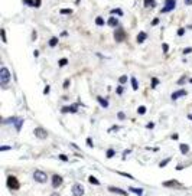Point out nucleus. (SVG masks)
Masks as SVG:
<instances>
[{
	"mask_svg": "<svg viewBox=\"0 0 192 196\" xmlns=\"http://www.w3.org/2000/svg\"><path fill=\"white\" fill-rule=\"evenodd\" d=\"M157 84H159V79H157V78H152V88H156V87H157Z\"/></svg>",
	"mask_w": 192,
	"mask_h": 196,
	"instance_id": "obj_28",
	"label": "nucleus"
},
{
	"mask_svg": "<svg viewBox=\"0 0 192 196\" xmlns=\"http://www.w3.org/2000/svg\"><path fill=\"white\" fill-rule=\"evenodd\" d=\"M109 190L110 192H114V193H119V195H122V196H127V192H126V190L119 189V187H114V186H110Z\"/></svg>",
	"mask_w": 192,
	"mask_h": 196,
	"instance_id": "obj_11",
	"label": "nucleus"
},
{
	"mask_svg": "<svg viewBox=\"0 0 192 196\" xmlns=\"http://www.w3.org/2000/svg\"><path fill=\"white\" fill-rule=\"evenodd\" d=\"M61 36H64V38H65V36H68V32H65V30H64V32L61 33Z\"/></svg>",
	"mask_w": 192,
	"mask_h": 196,
	"instance_id": "obj_48",
	"label": "nucleus"
},
{
	"mask_svg": "<svg viewBox=\"0 0 192 196\" xmlns=\"http://www.w3.org/2000/svg\"><path fill=\"white\" fill-rule=\"evenodd\" d=\"M88 180H90V183H93V185H96V186H98V185H100L98 179H97V177H94V176H90V177H88Z\"/></svg>",
	"mask_w": 192,
	"mask_h": 196,
	"instance_id": "obj_22",
	"label": "nucleus"
},
{
	"mask_svg": "<svg viewBox=\"0 0 192 196\" xmlns=\"http://www.w3.org/2000/svg\"><path fill=\"white\" fill-rule=\"evenodd\" d=\"M78 104H80V103L71 105V107H62V108H61V111H62V113H77V105H78Z\"/></svg>",
	"mask_w": 192,
	"mask_h": 196,
	"instance_id": "obj_10",
	"label": "nucleus"
},
{
	"mask_svg": "<svg viewBox=\"0 0 192 196\" xmlns=\"http://www.w3.org/2000/svg\"><path fill=\"white\" fill-rule=\"evenodd\" d=\"M33 179H35L36 182H39V183H46L48 176H46V173H43V172H41V170H36V172L33 173Z\"/></svg>",
	"mask_w": 192,
	"mask_h": 196,
	"instance_id": "obj_3",
	"label": "nucleus"
},
{
	"mask_svg": "<svg viewBox=\"0 0 192 196\" xmlns=\"http://www.w3.org/2000/svg\"><path fill=\"white\" fill-rule=\"evenodd\" d=\"M130 192H133L136 195H143V190L142 189H137V187H130Z\"/></svg>",
	"mask_w": 192,
	"mask_h": 196,
	"instance_id": "obj_23",
	"label": "nucleus"
},
{
	"mask_svg": "<svg viewBox=\"0 0 192 196\" xmlns=\"http://www.w3.org/2000/svg\"><path fill=\"white\" fill-rule=\"evenodd\" d=\"M162 48H163V52L168 53V49H169V45L168 43H162Z\"/></svg>",
	"mask_w": 192,
	"mask_h": 196,
	"instance_id": "obj_38",
	"label": "nucleus"
},
{
	"mask_svg": "<svg viewBox=\"0 0 192 196\" xmlns=\"http://www.w3.org/2000/svg\"><path fill=\"white\" fill-rule=\"evenodd\" d=\"M130 81H132V88H133L134 91H137V90H139V84H137V79L134 78V77H132V78H130Z\"/></svg>",
	"mask_w": 192,
	"mask_h": 196,
	"instance_id": "obj_17",
	"label": "nucleus"
},
{
	"mask_svg": "<svg viewBox=\"0 0 192 196\" xmlns=\"http://www.w3.org/2000/svg\"><path fill=\"white\" fill-rule=\"evenodd\" d=\"M185 82H186V77H182V78L178 81V85H183Z\"/></svg>",
	"mask_w": 192,
	"mask_h": 196,
	"instance_id": "obj_35",
	"label": "nucleus"
},
{
	"mask_svg": "<svg viewBox=\"0 0 192 196\" xmlns=\"http://www.w3.org/2000/svg\"><path fill=\"white\" fill-rule=\"evenodd\" d=\"M49 90H51V87H49V85H46V87H45V90H43V94H45V95H48V94H49Z\"/></svg>",
	"mask_w": 192,
	"mask_h": 196,
	"instance_id": "obj_39",
	"label": "nucleus"
},
{
	"mask_svg": "<svg viewBox=\"0 0 192 196\" xmlns=\"http://www.w3.org/2000/svg\"><path fill=\"white\" fill-rule=\"evenodd\" d=\"M59 159H61L62 162H68V157L65 156V154H59Z\"/></svg>",
	"mask_w": 192,
	"mask_h": 196,
	"instance_id": "obj_42",
	"label": "nucleus"
},
{
	"mask_svg": "<svg viewBox=\"0 0 192 196\" xmlns=\"http://www.w3.org/2000/svg\"><path fill=\"white\" fill-rule=\"evenodd\" d=\"M7 150H12V147H9V146H1L0 147V151H7Z\"/></svg>",
	"mask_w": 192,
	"mask_h": 196,
	"instance_id": "obj_33",
	"label": "nucleus"
},
{
	"mask_svg": "<svg viewBox=\"0 0 192 196\" xmlns=\"http://www.w3.org/2000/svg\"><path fill=\"white\" fill-rule=\"evenodd\" d=\"M59 12H61V14H71L72 13V9H61Z\"/></svg>",
	"mask_w": 192,
	"mask_h": 196,
	"instance_id": "obj_26",
	"label": "nucleus"
},
{
	"mask_svg": "<svg viewBox=\"0 0 192 196\" xmlns=\"http://www.w3.org/2000/svg\"><path fill=\"white\" fill-rule=\"evenodd\" d=\"M192 52V48H186V49H183V53H191Z\"/></svg>",
	"mask_w": 192,
	"mask_h": 196,
	"instance_id": "obj_46",
	"label": "nucleus"
},
{
	"mask_svg": "<svg viewBox=\"0 0 192 196\" xmlns=\"http://www.w3.org/2000/svg\"><path fill=\"white\" fill-rule=\"evenodd\" d=\"M1 40L6 43V30L4 29H1Z\"/></svg>",
	"mask_w": 192,
	"mask_h": 196,
	"instance_id": "obj_36",
	"label": "nucleus"
},
{
	"mask_svg": "<svg viewBox=\"0 0 192 196\" xmlns=\"http://www.w3.org/2000/svg\"><path fill=\"white\" fill-rule=\"evenodd\" d=\"M179 149H180V153H182V154H188V153H189V146H188V144H180Z\"/></svg>",
	"mask_w": 192,
	"mask_h": 196,
	"instance_id": "obj_15",
	"label": "nucleus"
},
{
	"mask_svg": "<svg viewBox=\"0 0 192 196\" xmlns=\"http://www.w3.org/2000/svg\"><path fill=\"white\" fill-rule=\"evenodd\" d=\"M172 140H178V134H172Z\"/></svg>",
	"mask_w": 192,
	"mask_h": 196,
	"instance_id": "obj_49",
	"label": "nucleus"
},
{
	"mask_svg": "<svg viewBox=\"0 0 192 196\" xmlns=\"http://www.w3.org/2000/svg\"><path fill=\"white\" fill-rule=\"evenodd\" d=\"M157 23H159V19H157V17H155V19L152 20V26H156Z\"/></svg>",
	"mask_w": 192,
	"mask_h": 196,
	"instance_id": "obj_40",
	"label": "nucleus"
},
{
	"mask_svg": "<svg viewBox=\"0 0 192 196\" xmlns=\"http://www.w3.org/2000/svg\"><path fill=\"white\" fill-rule=\"evenodd\" d=\"M185 35V29L183 27H179L178 29V36H183Z\"/></svg>",
	"mask_w": 192,
	"mask_h": 196,
	"instance_id": "obj_34",
	"label": "nucleus"
},
{
	"mask_svg": "<svg viewBox=\"0 0 192 196\" xmlns=\"http://www.w3.org/2000/svg\"><path fill=\"white\" fill-rule=\"evenodd\" d=\"M169 162H170V159H166V160H163V162H162V163H160L159 166H160V167H165V166H166V164H168Z\"/></svg>",
	"mask_w": 192,
	"mask_h": 196,
	"instance_id": "obj_37",
	"label": "nucleus"
},
{
	"mask_svg": "<svg viewBox=\"0 0 192 196\" xmlns=\"http://www.w3.org/2000/svg\"><path fill=\"white\" fill-rule=\"evenodd\" d=\"M176 185H178V182H176V180H168V182H163V186H166V187L176 186Z\"/></svg>",
	"mask_w": 192,
	"mask_h": 196,
	"instance_id": "obj_20",
	"label": "nucleus"
},
{
	"mask_svg": "<svg viewBox=\"0 0 192 196\" xmlns=\"http://www.w3.org/2000/svg\"><path fill=\"white\" fill-rule=\"evenodd\" d=\"M137 113H139V114H145V113H146V107H145V105L139 107V108H137Z\"/></svg>",
	"mask_w": 192,
	"mask_h": 196,
	"instance_id": "obj_29",
	"label": "nucleus"
},
{
	"mask_svg": "<svg viewBox=\"0 0 192 196\" xmlns=\"http://www.w3.org/2000/svg\"><path fill=\"white\" fill-rule=\"evenodd\" d=\"M9 81H10V72H9V69L6 66H1V69H0V84L3 87H6L9 84Z\"/></svg>",
	"mask_w": 192,
	"mask_h": 196,
	"instance_id": "obj_1",
	"label": "nucleus"
},
{
	"mask_svg": "<svg viewBox=\"0 0 192 196\" xmlns=\"http://www.w3.org/2000/svg\"><path fill=\"white\" fill-rule=\"evenodd\" d=\"M116 92H117L119 95H123V92H124L123 87H122V85H120V87H117V90H116Z\"/></svg>",
	"mask_w": 192,
	"mask_h": 196,
	"instance_id": "obj_32",
	"label": "nucleus"
},
{
	"mask_svg": "<svg viewBox=\"0 0 192 196\" xmlns=\"http://www.w3.org/2000/svg\"><path fill=\"white\" fill-rule=\"evenodd\" d=\"M107 25L111 26V27H117V26H119V20H117L114 16H111V17L109 19V22H107Z\"/></svg>",
	"mask_w": 192,
	"mask_h": 196,
	"instance_id": "obj_12",
	"label": "nucleus"
},
{
	"mask_svg": "<svg viewBox=\"0 0 192 196\" xmlns=\"http://www.w3.org/2000/svg\"><path fill=\"white\" fill-rule=\"evenodd\" d=\"M97 100H98V103H100L101 107H104V108H107V107H109V101H107V100H104L103 97H98Z\"/></svg>",
	"mask_w": 192,
	"mask_h": 196,
	"instance_id": "obj_16",
	"label": "nucleus"
},
{
	"mask_svg": "<svg viewBox=\"0 0 192 196\" xmlns=\"http://www.w3.org/2000/svg\"><path fill=\"white\" fill-rule=\"evenodd\" d=\"M110 13H111V14L117 13V14H119V16H123V10H122V9H113V10H111Z\"/></svg>",
	"mask_w": 192,
	"mask_h": 196,
	"instance_id": "obj_25",
	"label": "nucleus"
},
{
	"mask_svg": "<svg viewBox=\"0 0 192 196\" xmlns=\"http://www.w3.org/2000/svg\"><path fill=\"white\" fill-rule=\"evenodd\" d=\"M114 39H116V42H123L126 39V33H124V30L122 27H117L114 30Z\"/></svg>",
	"mask_w": 192,
	"mask_h": 196,
	"instance_id": "obj_5",
	"label": "nucleus"
},
{
	"mask_svg": "<svg viewBox=\"0 0 192 196\" xmlns=\"http://www.w3.org/2000/svg\"><path fill=\"white\" fill-rule=\"evenodd\" d=\"M51 196H59V195H58V193H52V195H51Z\"/></svg>",
	"mask_w": 192,
	"mask_h": 196,
	"instance_id": "obj_53",
	"label": "nucleus"
},
{
	"mask_svg": "<svg viewBox=\"0 0 192 196\" xmlns=\"http://www.w3.org/2000/svg\"><path fill=\"white\" fill-rule=\"evenodd\" d=\"M32 39L33 40L36 39V32H35V30H33V33H32Z\"/></svg>",
	"mask_w": 192,
	"mask_h": 196,
	"instance_id": "obj_50",
	"label": "nucleus"
},
{
	"mask_svg": "<svg viewBox=\"0 0 192 196\" xmlns=\"http://www.w3.org/2000/svg\"><path fill=\"white\" fill-rule=\"evenodd\" d=\"M87 144H88V146H90V147H94V143H93V140H91V139H90V137H88V139H87Z\"/></svg>",
	"mask_w": 192,
	"mask_h": 196,
	"instance_id": "obj_41",
	"label": "nucleus"
},
{
	"mask_svg": "<svg viewBox=\"0 0 192 196\" xmlns=\"http://www.w3.org/2000/svg\"><path fill=\"white\" fill-rule=\"evenodd\" d=\"M67 64H68V59H67V58H62V59L59 61V66H65Z\"/></svg>",
	"mask_w": 192,
	"mask_h": 196,
	"instance_id": "obj_31",
	"label": "nucleus"
},
{
	"mask_svg": "<svg viewBox=\"0 0 192 196\" xmlns=\"http://www.w3.org/2000/svg\"><path fill=\"white\" fill-rule=\"evenodd\" d=\"M117 117H119V120H124L126 116H124V113H119V114H117Z\"/></svg>",
	"mask_w": 192,
	"mask_h": 196,
	"instance_id": "obj_43",
	"label": "nucleus"
},
{
	"mask_svg": "<svg viewBox=\"0 0 192 196\" xmlns=\"http://www.w3.org/2000/svg\"><path fill=\"white\" fill-rule=\"evenodd\" d=\"M41 6V0H36V7H39Z\"/></svg>",
	"mask_w": 192,
	"mask_h": 196,
	"instance_id": "obj_51",
	"label": "nucleus"
},
{
	"mask_svg": "<svg viewBox=\"0 0 192 196\" xmlns=\"http://www.w3.org/2000/svg\"><path fill=\"white\" fill-rule=\"evenodd\" d=\"M114 156H116V150L110 149L109 151H107V157H109V159H111V157H114Z\"/></svg>",
	"mask_w": 192,
	"mask_h": 196,
	"instance_id": "obj_27",
	"label": "nucleus"
},
{
	"mask_svg": "<svg viewBox=\"0 0 192 196\" xmlns=\"http://www.w3.org/2000/svg\"><path fill=\"white\" fill-rule=\"evenodd\" d=\"M127 81H129V78H127V75H122V77L119 78V82H120L122 85H123V84H126Z\"/></svg>",
	"mask_w": 192,
	"mask_h": 196,
	"instance_id": "obj_24",
	"label": "nucleus"
},
{
	"mask_svg": "<svg viewBox=\"0 0 192 196\" xmlns=\"http://www.w3.org/2000/svg\"><path fill=\"white\" fill-rule=\"evenodd\" d=\"M7 186H9L10 189H14V190H17V189L20 187L19 180H17L14 176H9V177H7Z\"/></svg>",
	"mask_w": 192,
	"mask_h": 196,
	"instance_id": "obj_4",
	"label": "nucleus"
},
{
	"mask_svg": "<svg viewBox=\"0 0 192 196\" xmlns=\"http://www.w3.org/2000/svg\"><path fill=\"white\" fill-rule=\"evenodd\" d=\"M22 126H23V120H22V118H17L16 123H14V129H16V131L22 130Z\"/></svg>",
	"mask_w": 192,
	"mask_h": 196,
	"instance_id": "obj_14",
	"label": "nucleus"
},
{
	"mask_svg": "<svg viewBox=\"0 0 192 196\" xmlns=\"http://www.w3.org/2000/svg\"><path fill=\"white\" fill-rule=\"evenodd\" d=\"M72 195L74 196H82L84 195V187H82V185L75 183V185L72 186Z\"/></svg>",
	"mask_w": 192,
	"mask_h": 196,
	"instance_id": "obj_7",
	"label": "nucleus"
},
{
	"mask_svg": "<svg viewBox=\"0 0 192 196\" xmlns=\"http://www.w3.org/2000/svg\"><path fill=\"white\" fill-rule=\"evenodd\" d=\"M22 1H23V4L30 6V7H35V6H36V1H35V0H22Z\"/></svg>",
	"mask_w": 192,
	"mask_h": 196,
	"instance_id": "obj_19",
	"label": "nucleus"
},
{
	"mask_svg": "<svg viewBox=\"0 0 192 196\" xmlns=\"http://www.w3.org/2000/svg\"><path fill=\"white\" fill-rule=\"evenodd\" d=\"M189 82H191V84H192V78H191V79H189Z\"/></svg>",
	"mask_w": 192,
	"mask_h": 196,
	"instance_id": "obj_54",
	"label": "nucleus"
},
{
	"mask_svg": "<svg viewBox=\"0 0 192 196\" xmlns=\"http://www.w3.org/2000/svg\"><path fill=\"white\" fill-rule=\"evenodd\" d=\"M188 118H189V120H192V113L189 114V116H188Z\"/></svg>",
	"mask_w": 192,
	"mask_h": 196,
	"instance_id": "obj_52",
	"label": "nucleus"
},
{
	"mask_svg": "<svg viewBox=\"0 0 192 196\" xmlns=\"http://www.w3.org/2000/svg\"><path fill=\"white\" fill-rule=\"evenodd\" d=\"M146 38H147L146 32H140V33L137 35V42H139V43H143V42L146 40Z\"/></svg>",
	"mask_w": 192,
	"mask_h": 196,
	"instance_id": "obj_13",
	"label": "nucleus"
},
{
	"mask_svg": "<svg viewBox=\"0 0 192 196\" xmlns=\"http://www.w3.org/2000/svg\"><path fill=\"white\" fill-rule=\"evenodd\" d=\"M155 6V1L153 0H145V7H149V6Z\"/></svg>",
	"mask_w": 192,
	"mask_h": 196,
	"instance_id": "obj_30",
	"label": "nucleus"
},
{
	"mask_svg": "<svg viewBox=\"0 0 192 196\" xmlns=\"http://www.w3.org/2000/svg\"><path fill=\"white\" fill-rule=\"evenodd\" d=\"M33 133H35V136H36L38 139H41V140H43V139L48 137V131L45 130V129H42V127H36Z\"/></svg>",
	"mask_w": 192,
	"mask_h": 196,
	"instance_id": "obj_6",
	"label": "nucleus"
},
{
	"mask_svg": "<svg viewBox=\"0 0 192 196\" xmlns=\"http://www.w3.org/2000/svg\"><path fill=\"white\" fill-rule=\"evenodd\" d=\"M153 127H155V124H153V123H147V126H146V129H149V130H152Z\"/></svg>",
	"mask_w": 192,
	"mask_h": 196,
	"instance_id": "obj_45",
	"label": "nucleus"
},
{
	"mask_svg": "<svg viewBox=\"0 0 192 196\" xmlns=\"http://www.w3.org/2000/svg\"><path fill=\"white\" fill-rule=\"evenodd\" d=\"M186 90H179V91H176V92H173L172 95H170V98L175 101V100H178V98H180V97H186Z\"/></svg>",
	"mask_w": 192,
	"mask_h": 196,
	"instance_id": "obj_8",
	"label": "nucleus"
},
{
	"mask_svg": "<svg viewBox=\"0 0 192 196\" xmlns=\"http://www.w3.org/2000/svg\"><path fill=\"white\" fill-rule=\"evenodd\" d=\"M62 182H64V180H62V177H61L59 174H54V176H52V186H54V187L61 186Z\"/></svg>",
	"mask_w": 192,
	"mask_h": 196,
	"instance_id": "obj_9",
	"label": "nucleus"
},
{
	"mask_svg": "<svg viewBox=\"0 0 192 196\" xmlns=\"http://www.w3.org/2000/svg\"><path fill=\"white\" fill-rule=\"evenodd\" d=\"M69 84H71V82H69V79H65V82H64V85H62V87H64V88H68Z\"/></svg>",
	"mask_w": 192,
	"mask_h": 196,
	"instance_id": "obj_44",
	"label": "nucleus"
},
{
	"mask_svg": "<svg viewBox=\"0 0 192 196\" xmlns=\"http://www.w3.org/2000/svg\"><path fill=\"white\" fill-rule=\"evenodd\" d=\"M104 23H106V22H104V19H103L101 16H98V17L96 19V25H97V26H104Z\"/></svg>",
	"mask_w": 192,
	"mask_h": 196,
	"instance_id": "obj_21",
	"label": "nucleus"
},
{
	"mask_svg": "<svg viewBox=\"0 0 192 196\" xmlns=\"http://www.w3.org/2000/svg\"><path fill=\"white\" fill-rule=\"evenodd\" d=\"M56 45H58V38H56V36H52V38L49 39V46H51V48H55Z\"/></svg>",
	"mask_w": 192,
	"mask_h": 196,
	"instance_id": "obj_18",
	"label": "nucleus"
},
{
	"mask_svg": "<svg viewBox=\"0 0 192 196\" xmlns=\"http://www.w3.org/2000/svg\"><path fill=\"white\" fill-rule=\"evenodd\" d=\"M183 1H185V4H186V6H191V4H192V0H183Z\"/></svg>",
	"mask_w": 192,
	"mask_h": 196,
	"instance_id": "obj_47",
	"label": "nucleus"
},
{
	"mask_svg": "<svg viewBox=\"0 0 192 196\" xmlns=\"http://www.w3.org/2000/svg\"><path fill=\"white\" fill-rule=\"evenodd\" d=\"M176 7V0H165V6L162 7V13H169Z\"/></svg>",
	"mask_w": 192,
	"mask_h": 196,
	"instance_id": "obj_2",
	"label": "nucleus"
}]
</instances>
